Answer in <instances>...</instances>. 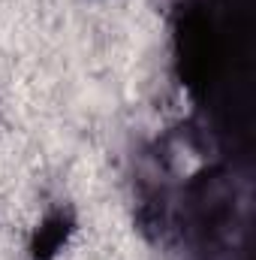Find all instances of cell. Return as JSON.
Segmentation results:
<instances>
[{
    "label": "cell",
    "instance_id": "1",
    "mask_svg": "<svg viewBox=\"0 0 256 260\" xmlns=\"http://www.w3.org/2000/svg\"><path fill=\"white\" fill-rule=\"evenodd\" d=\"M66 239V218L64 215H49L42 221V227L36 230V239H33V254L39 260H49Z\"/></svg>",
    "mask_w": 256,
    "mask_h": 260
}]
</instances>
